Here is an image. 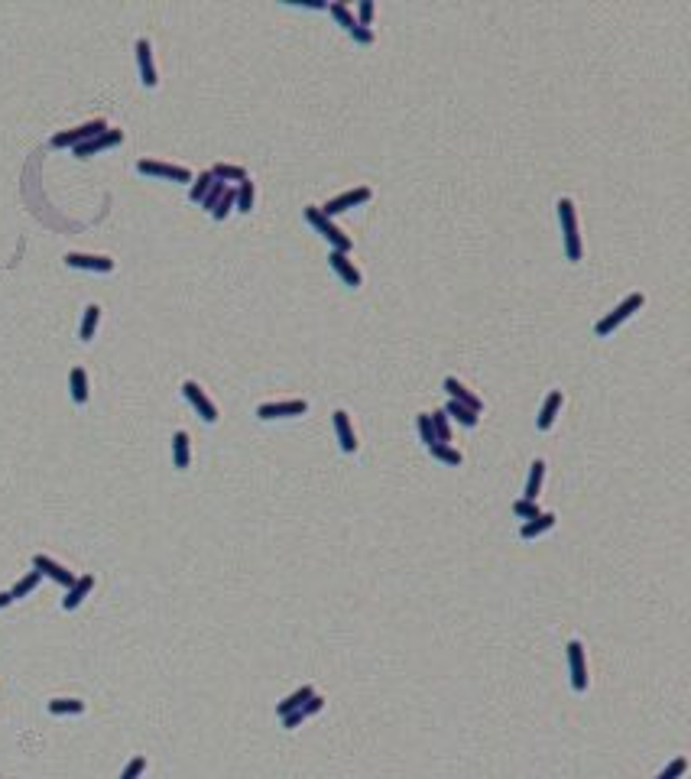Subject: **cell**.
Returning <instances> with one entry per match:
<instances>
[{
	"instance_id": "cell-3",
	"label": "cell",
	"mask_w": 691,
	"mask_h": 779,
	"mask_svg": "<svg viewBox=\"0 0 691 779\" xmlns=\"http://www.w3.org/2000/svg\"><path fill=\"white\" fill-rule=\"evenodd\" d=\"M302 214H305V221H309V224H312V228L318 231L321 238L328 240V247H331V250H341V254H351V250H354V240L347 238L344 231L337 228V224H335L331 218H325V214H321L318 208H315V205H309V208H305Z\"/></svg>"
},
{
	"instance_id": "cell-18",
	"label": "cell",
	"mask_w": 691,
	"mask_h": 779,
	"mask_svg": "<svg viewBox=\"0 0 691 779\" xmlns=\"http://www.w3.org/2000/svg\"><path fill=\"white\" fill-rule=\"evenodd\" d=\"M335 432H337V442H341V451L354 455V451H357L354 425H351V416H347L344 409H337V413H335Z\"/></svg>"
},
{
	"instance_id": "cell-32",
	"label": "cell",
	"mask_w": 691,
	"mask_h": 779,
	"mask_svg": "<svg viewBox=\"0 0 691 779\" xmlns=\"http://www.w3.org/2000/svg\"><path fill=\"white\" fill-rule=\"evenodd\" d=\"M84 712V702L78 698H56L49 702V714H82Z\"/></svg>"
},
{
	"instance_id": "cell-37",
	"label": "cell",
	"mask_w": 691,
	"mask_h": 779,
	"mask_svg": "<svg viewBox=\"0 0 691 779\" xmlns=\"http://www.w3.org/2000/svg\"><path fill=\"white\" fill-rule=\"evenodd\" d=\"M231 212H234V188H228V192L221 195V202L214 205V212H211V218H214V221H224Z\"/></svg>"
},
{
	"instance_id": "cell-15",
	"label": "cell",
	"mask_w": 691,
	"mask_h": 779,
	"mask_svg": "<svg viewBox=\"0 0 691 779\" xmlns=\"http://www.w3.org/2000/svg\"><path fill=\"white\" fill-rule=\"evenodd\" d=\"M562 403H565V397H562V390H552V393L545 397V403H542L539 416H536V429H539V432H548V429L555 425L558 413H562Z\"/></svg>"
},
{
	"instance_id": "cell-17",
	"label": "cell",
	"mask_w": 691,
	"mask_h": 779,
	"mask_svg": "<svg viewBox=\"0 0 691 779\" xmlns=\"http://www.w3.org/2000/svg\"><path fill=\"white\" fill-rule=\"evenodd\" d=\"M321 708H325V698H321L318 692L312 695V698H309V702L302 704V708H295L292 714H286V718H283V728L286 730H292V728H299V724H302V721H309V718H315V714L321 712Z\"/></svg>"
},
{
	"instance_id": "cell-10",
	"label": "cell",
	"mask_w": 691,
	"mask_h": 779,
	"mask_svg": "<svg viewBox=\"0 0 691 779\" xmlns=\"http://www.w3.org/2000/svg\"><path fill=\"white\" fill-rule=\"evenodd\" d=\"M182 393H186V399L192 403V409L202 416L205 423H218V406L211 403L208 393H205L198 383H195V380H186V383H182Z\"/></svg>"
},
{
	"instance_id": "cell-5",
	"label": "cell",
	"mask_w": 691,
	"mask_h": 779,
	"mask_svg": "<svg viewBox=\"0 0 691 779\" xmlns=\"http://www.w3.org/2000/svg\"><path fill=\"white\" fill-rule=\"evenodd\" d=\"M373 198V192L367 186H357V188H347V192H341V195H335V198H328V202L321 205L318 212L325 214V218H335V214H344V212H351V208H357V205H367Z\"/></svg>"
},
{
	"instance_id": "cell-12",
	"label": "cell",
	"mask_w": 691,
	"mask_h": 779,
	"mask_svg": "<svg viewBox=\"0 0 691 779\" xmlns=\"http://www.w3.org/2000/svg\"><path fill=\"white\" fill-rule=\"evenodd\" d=\"M134 52H136V65H140V82L146 88H156L160 75H156V62H153V43L146 36H140L134 43Z\"/></svg>"
},
{
	"instance_id": "cell-41",
	"label": "cell",
	"mask_w": 691,
	"mask_h": 779,
	"mask_svg": "<svg viewBox=\"0 0 691 779\" xmlns=\"http://www.w3.org/2000/svg\"><path fill=\"white\" fill-rule=\"evenodd\" d=\"M357 23L361 26H367L370 30V23H373V0H361V7H357Z\"/></svg>"
},
{
	"instance_id": "cell-39",
	"label": "cell",
	"mask_w": 691,
	"mask_h": 779,
	"mask_svg": "<svg viewBox=\"0 0 691 779\" xmlns=\"http://www.w3.org/2000/svg\"><path fill=\"white\" fill-rule=\"evenodd\" d=\"M224 192H228V186H224V182H214V186L208 188V195L202 198V208H205V212H208V214L214 212V205L221 202V195H224Z\"/></svg>"
},
{
	"instance_id": "cell-19",
	"label": "cell",
	"mask_w": 691,
	"mask_h": 779,
	"mask_svg": "<svg viewBox=\"0 0 691 779\" xmlns=\"http://www.w3.org/2000/svg\"><path fill=\"white\" fill-rule=\"evenodd\" d=\"M91 588H94V578H91V575L75 578V584H72V588H68V594L62 598V607H65V610H75L78 604H82L84 598L91 594Z\"/></svg>"
},
{
	"instance_id": "cell-30",
	"label": "cell",
	"mask_w": 691,
	"mask_h": 779,
	"mask_svg": "<svg viewBox=\"0 0 691 779\" xmlns=\"http://www.w3.org/2000/svg\"><path fill=\"white\" fill-rule=\"evenodd\" d=\"M39 578H42V575H39V572H36V568H33V572H26V575L20 578V581L13 584V588H10V598H13V601H20V598H26V594H30V591H33V588H36V584H39Z\"/></svg>"
},
{
	"instance_id": "cell-36",
	"label": "cell",
	"mask_w": 691,
	"mask_h": 779,
	"mask_svg": "<svg viewBox=\"0 0 691 779\" xmlns=\"http://www.w3.org/2000/svg\"><path fill=\"white\" fill-rule=\"evenodd\" d=\"M328 10H331V17H335V20H337V23L344 26V33H351V30H354V26H357V20H354V13H351V10H347V7H344V4H331V7H328Z\"/></svg>"
},
{
	"instance_id": "cell-42",
	"label": "cell",
	"mask_w": 691,
	"mask_h": 779,
	"mask_svg": "<svg viewBox=\"0 0 691 779\" xmlns=\"http://www.w3.org/2000/svg\"><path fill=\"white\" fill-rule=\"evenodd\" d=\"M347 36H351L354 43H361V46H370L373 39H377V36H373V30H367V26H361V23H357V26H354V30H351Z\"/></svg>"
},
{
	"instance_id": "cell-23",
	"label": "cell",
	"mask_w": 691,
	"mask_h": 779,
	"mask_svg": "<svg viewBox=\"0 0 691 779\" xmlns=\"http://www.w3.org/2000/svg\"><path fill=\"white\" fill-rule=\"evenodd\" d=\"M208 172L214 176V182H224V186H228V182H244V179H250L244 166H234V162H214Z\"/></svg>"
},
{
	"instance_id": "cell-20",
	"label": "cell",
	"mask_w": 691,
	"mask_h": 779,
	"mask_svg": "<svg viewBox=\"0 0 691 779\" xmlns=\"http://www.w3.org/2000/svg\"><path fill=\"white\" fill-rule=\"evenodd\" d=\"M315 695V688L312 685H302V688H295L292 695H286V698H283V702H276V714L279 718H286V714H292L295 708H302L305 702H309V698H312Z\"/></svg>"
},
{
	"instance_id": "cell-9",
	"label": "cell",
	"mask_w": 691,
	"mask_h": 779,
	"mask_svg": "<svg viewBox=\"0 0 691 779\" xmlns=\"http://www.w3.org/2000/svg\"><path fill=\"white\" fill-rule=\"evenodd\" d=\"M62 260H65V266H72V270H88V273H110L114 270V260L104 257V254H78V250H68Z\"/></svg>"
},
{
	"instance_id": "cell-1",
	"label": "cell",
	"mask_w": 691,
	"mask_h": 779,
	"mask_svg": "<svg viewBox=\"0 0 691 779\" xmlns=\"http://www.w3.org/2000/svg\"><path fill=\"white\" fill-rule=\"evenodd\" d=\"M555 212H558V224H562V247H565V260L578 263L584 257L581 231H578V208H574L571 198H558Z\"/></svg>"
},
{
	"instance_id": "cell-25",
	"label": "cell",
	"mask_w": 691,
	"mask_h": 779,
	"mask_svg": "<svg viewBox=\"0 0 691 779\" xmlns=\"http://www.w3.org/2000/svg\"><path fill=\"white\" fill-rule=\"evenodd\" d=\"M98 322H101V305L98 302H88L84 305V315H82V328H78V338L82 341H91L94 331H98Z\"/></svg>"
},
{
	"instance_id": "cell-4",
	"label": "cell",
	"mask_w": 691,
	"mask_h": 779,
	"mask_svg": "<svg viewBox=\"0 0 691 779\" xmlns=\"http://www.w3.org/2000/svg\"><path fill=\"white\" fill-rule=\"evenodd\" d=\"M108 130V120L104 117H94V120H88V124H82V127H72V130H59V134L52 136V146L56 150H75L78 143H84V140H91V136H98V134H104Z\"/></svg>"
},
{
	"instance_id": "cell-13",
	"label": "cell",
	"mask_w": 691,
	"mask_h": 779,
	"mask_svg": "<svg viewBox=\"0 0 691 779\" xmlns=\"http://www.w3.org/2000/svg\"><path fill=\"white\" fill-rule=\"evenodd\" d=\"M328 266L337 273V280L344 283V286L357 289V286L363 283V276H361V270L354 266L351 254H341V250H328Z\"/></svg>"
},
{
	"instance_id": "cell-21",
	"label": "cell",
	"mask_w": 691,
	"mask_h": 779,
	"mask_svg": "<svg viewBox=\"0 0 691 779\" xmlns=\"http://www.w3.org/2000/svg\"><path fill=\"white\" fill-rule=\"evenodd\" d=\"M68 393H72V399L78 406L88 403V373H84V367H72L68 371Z\"/></svg>"
},
{
	"instance_id": "cell-33",
	"label": "cell",
	"mask_w": 691,
	"mask_h": 779,
	"mask_svg": "<svg viewBox=\"0 0 691 779\" xmlns=\"http://www.w3.org/2000/svg\"><path fill=\"white\" fill-rule=\"evenodd\" d=\"M415 425H419V439L425 442V449L439 445V439H435V429H432V416H429V413H419V416H415Z\"/></svg>"
},
{
	"instance_id": "cell-6",
	"label": "cell",
	"mask_w": 691,
	"mask_h": 779,
	"mask_svg": "<svg viewBox=\"0 0 691 779\" xmlns=\"http://www.w3.org/2000/svg\"><path fill=\"white\" fill-rule=\"evenodd\" d=\"M136 172L140 176H153V179H169V182H192V169L176 166V162H162V160H136Z\"/></svg>"
},
{
	"instance_id": "cell-2",
	"label": "cell",
	"mask_w": 691,
	"mask_h": 779,
	"mask_svg": "<svg viewBox=\"0 0 691 779\" xmlns=\"http://www.w3.org/2000/svg\"><path fill=\"white\" fill-rule=\"evenodd\" d=\"M642 305H646V296H642V292H630L620 305H614V312H607L598 325H594V335H598V338H610L626 318H633V315L640 312Z\"/></svg>"
},
{
	"instance_id": "cell-22",
	"label": "cell",
	"mask_w": 691,
	"mask_h": 779,
	"mask_svg": "<svg viewBox=\"0 0 691 779\" xmlns=\"http://www.w3.org/2000/svg\"><path fill=\"white\" fill-rule=\"evenodd\" d=\"M441 413H445L448 419H455L458 425H467V429H474V425L481 423V413H474V409L461 406V403H455V399H448V403H445V409H441Z\"/></svg>"
},
{
	"instance_id": "cell-43",
	"label": "cell",
	"mask_w": 691,
	"mask_h": 779,
	"mask_svg": "<svg viewBox=\"0 0 691 779\" xmlns=\"http://www.w3.org/2000/svg\"><path fill=\"white\" fill-rule=\"evenodd\" d=\"M7 604H13V598H10V591H0V610L7 607Z\"/></svg>"
},
{
	"instance_id": "cell-8",
	"label": "cell",
	"mask_w": 691,
	"mask_h": 779,
	"mask_svg": "<svg viewBox=\"0 0 691 779\" xmlns=\"http://www.w3.org/2000/svg\"><path fill=\"white\" fill-rule=\"evenodd\" d=\"M568 669H571L574 692H588V659H584L581 640H571V643H568Z\"/></svg>"
},
{
	"instance_id": "cell-11",
	"label": "cell",
	"mask_w": 691,
	"mask_h": 779,
	"mask_svg": "<svg viewBox=\"0 0 691 779\" xmlns=\"http://www.w3.org/2000/svg\"><path fill=\"white\" fill-rule=\"evenodd\" d=\"M309 403L305 399H279V403H260L257 416L260 419H289V416H305Z\"/></svg>"
},
{
	"instance_id": "cell-38",
	"label": "cell",
	"mask_w": 691,
	"mask_h": 779,
	"mask_svg": "<svg viewBox=\"0 0 691 779\" xmlns=\"http://www.w3.org/2000/svg\"><path fill=\"white\" fill-rule=\"evenodd\" d=\"M685 773H688V760H685V757H675V760L669 763V766L659 773L656 779H682Z\"/></svg>"
},
{
	"instance_id": "cell-16",
	"label": "cell",
	"mask_w": 691,
	"mask_h": 779,
	"mask_svg": "<svg viewBox=\"0 0 691 779\" xmlns=\"http://www.w3.org/2000/svg\"><path fill=\"white\" fill-rule=\"evenodd\" d=\"M445 390H448V397L455 399V403H461V406H467V409H474V413H481L484 409V403H481V397H474L471 390L464 387L458 377H445Z\"/></svg>"
},
{
	"instance_id": "cell-24",
	"label": "cell",
	"mask_w": 691,
	"mask_h": 779,
	"mask_svg": "<svg viewBox=\"0 0 691 779\" xmlns=\"http://www.w3.org/2000/svg\"><path fill=\"white\" fill-rule=\"evenodd\" d=\"M542 481H545V461H542V458H536V461L529 465V477H526L523 497H526V500H536V497H539Z\"/></svg>"
},
{
	"instance_id": "cell-26",
	"label": "cell",
	"mask_w": 691,
	"mask_h": 779,
	"mask_svg": "<svg viewBox=\"0 0 691 779\" xmlns=\"http://www.w3.org/2000/svg\"><path fill=\"white\" fill-rule=\"evenodd\" d=\"M555 513H539L536 520H526L523 523V529H519V536L523 539H536V536H542V533H548L552 526H555Z\"/></svg>"
},
{
	"instance_id": "cell-27",
	"label": "cell",
	"mask_w": 691,
	"mask_h": 779,
	"mask_svg": "<svg viewBox=\"0 0 691 779\" xmlns=\"http://www.w3.org/2000/svg\"><path fill=\"white\" fill-rule=\"evenodd\" d=\"M188 461H192V449H188V432H176L172 435V465L179 471H186Z\"/></svg>"
},
{
	"instance_id": "cell-7",
	"label": "cell",
	"mask_w": 691,
	"mask_h": 779,
	"mask_svg": "<svg viewBox=\"0 0 691 779\" xmlns=\"http://www.w3.org/2000/svg\"><path fill=\"white\" fill-rule=\"evenodd\" d=\"M117 143H124V130L108 127L104 134H98V136H91V140L78 143L72 153H75L78 160H88V156H94V153H104V150H110V146H117Z\"/></svg>"
},
{
	"instance_id": "cell-40",
	"label": "cell",
	"mask_w": 691,
	"mask_h": 779,
	"mask_svg": "<svg viewBox=\"0 0 691 779\" xmlns=\"http://www.w3.org/2000/svg\"><path fill=\"white\" fill-rule=\"evenodd\" d=\"M143 770H146V760H143V757H134V760L127 763V770L120 773V779H140V776H143Z\"/></svg>"
},
{
	"instance_id": "cell-31",
	"label": "cell",
	"mask_w": 691,
	"mask_h": 779,
	"mask_svg": "<svg viewBox=\"0 0 691 779\" xmlns=\"http://www.w3.org/2000/svg\"><path fill=\"white\" fill-rule=\"evenodd\" d=\"M429 451H432V458H435V461H441V465H455V468H458V465L464 461L461 451L451 449V445H441V442H439V445H432Z\"/></svg>"
},
{
	"instance_id": "cell-34",
	"label": "cell",
	"mask_w": 691,
	"mask_h": 779,
	"mask_svg": "<svg viewBox=\"0 0 691 779\" xmlns=\"http://www.w3.org/2000/svg\"><path fill=\"white\" fill-rule=\"evenodd\" d=\"M432 416V429H435V439L441 442V445H448V439H451V423H448V416L441 413H429Z\"/></svg>"
},
{
	"instance_id": "cell-35",
	"label": "cell",
	"mask_w": 691,
	"mask_h": 779,
	"mask_svg": "<svg viewBox=\"0 0 691 779\" xmlns=\"http://www.w3.org/2000/svg\"><path fill=\"white\" fill-rule=\"evenodd\" d=\"M513 513H516L519 520H536L542 510H539V503H536V500L519 497V500H513Z\"/></svg>"
},
{
	"instance_id": "cell-28",
	"label": "cell",
	"mask_w": 691,
	"mask_h": 779,
	"mask_svg": "<svg viewBox=\"0 0 691 779\" xmlns=\"http://www.w3.org/2000/svg\"><path fill=\"white\" fill-rule=\"evenodd\" d=\"M253 182L250 179H244V182H237V188H234V208L240 214H250L253 212Z\"/></svg>"
},
{
	"instance_id": "cell-14",
	"label": "cell",
	"mask_w": 691,
	"mask_h": 779,
	"mask_svg": "<svg viewBox=\"0 0 691 779\" xmlns=\"http://www.w3.org/2000/svg\"><path fill=\"white\" fill-rule=\"evenodd\" d=\"M33 568L39 575L52 578L56 584H62V588H72V584H75V572H68L65 565H59V562L49 559V555H33Z\"/></svg>"
},
{
	"instance_id": "cell-29",
	"label": "cell",
	"mask_w": 691,
	"mask_h": 779,
	"mask_svg": "<svg viewBox=\"0 0 691 779\" xmlns=\"http://www.w3.org/2000/svg\"><path fill=\"white\" fill-rule=\"evenodd\" d=\"M214 186V176H211L208 169L205 172H198V176L192 179V182H188V198H192V202H202L205 195H208V188Z\"/></svg>"
}]
</instances>
